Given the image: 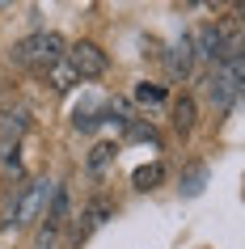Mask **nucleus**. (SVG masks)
<instances>
[{
  "label": "nucleus",
  "mask_w": 245,
  "mask_h": 249,
  "mask_svg": "<svg viewBox=\"0 0 245 249\" xmlns=\"http://www.w3.org/2000/svg\"><path fill=\"white\" fill-rule=\"evenodd\" d=\"M68 42L55 34V30H38V34H30V38H21L13 47V64L17 68H34V72H47V68H55L59 59H64Z\"/></svg>",
  "instance_id": "f257e3e1"
},
{
  "label": "nucleus",
  "mask_w": 245,
  "mask_h": 249,
  "mask_svg": "<svg viewBox=\"0 0 245 249\" xmlns=\"http://www.w3.org/2000/svg\"><path fill=\"white\" fill-rule=\"evenodd\" d=\"M241 80H245V59H241V55H232V59L216 64L211 72H207V80H203L207 102L216 106L220 114H228V110H232V102L241 97Z\"/></svg>",
  "instance_id": "f03ea898"
},
{
  "label": "nucleus",
  "mask_w": 245,
  "mask_h": 249,
  "mask_svg": "<svg viewBox=\"0 0 245 249\" xmlns=\"http://www.w3.org/2000/svg\"><path fill=\"white\" fill-rule=\"evenodd\" d=\"M51 190H55V182H47V178H38V182H26V186H17L13 207H9V215H4V232H13V228H21V224H30V220H34V215H38V211L47 207Z\"/></svg>",
  "instance_id": "7ed1b4c3"
},
{
  "label": "nucleus",
  "mask_w": 245,
  "mask_h": 249,
  "mask_svg": "<svg viewBox=\"0 0 245 249\" xmlns=\"http://www.w3.org/2000/svg\"><path fill=\"white\" fill-rule=\"evenodd\" d=\"M64 64L76 72V80H97L106 72V51L97 42H76V47L64 51Z\"/></svg>",
  "instance_id": "20e7f679"
},
{
  "label": "nucleus",
  "mask_w": 245,
  "mask_h": 249,
  "mask_svg": "<svg viewBox=\"0 0 245 249\" xmlns=\"http://www.w3.org/2000/svg\"><path fill=\"white\" fill-rule=\"evenodd\" d=\"M110 215H114V203H110V198L106 195H93L89 203H85V207H80V215H76V224H72V241H89L93 232H97V228H102L106 220H110Z\"/></svg>",
  "instance_id": "39448f33"
},
{
  "label": "nucleus",
  "mask_w": 245,
  "mask_h": 249,
  "mask_svg": "<svg viewBox=\"0 0 245 249\" xmlns=\"http://www.w3.org/2000/svg\"><path fill=\"white\" fill-rule=\"evenodd\" d=\"M194 123H199V106H194L190 93H182L178 102H173V131H178V135H190Z\"/></svg>",
  "instance_id": "423d86ee"
},
{
  "label": "nucleus",
  "mask_w": 245,
  "mask_h": 249,
  "mask_svg": "<svg viewBox=\"0 0 245 249\" xmlns=\"http://www.w3.org/2000/svg\"><path fill=\"white\" fill-rule=\"evenodd\" d=\"M190 68H194V42H190V34H182L173 42V55H169V72L173 76H190Z\"/></svg>",
  "instance_id": "0eeeda50"
},
{
  "label": "nucleus",
  "mask_w": 245,
  "mask_h": 249,
  "mask_svg": "<svg viewBox=\"0 0 245 249\" xmlns=\"http://www.w3.org/2000/svg\"><path fill=\"white\" fill-rule=\"evenodd\" d=\"M47 228H55V232L68 228V190L64 186H55L51 198H47Z\"/></svg>",
  "instance_id": "6e6552de"
},
{
  "label": "nucleus",
  "mask_w": 245,
  "mask_h": 249,
  "mask_svg": "<svg viewBox=\"0 0 245 249\" xmlns=\"http://www.w3.org/2000/svg\"><path fill=\"white\" fill-rule=\"evenodd\" d=\"M114 157H118V144H93L89 160H85L89 178H106V173H110V165H114Z\"/></svg>",
  "instance_id": "1a4fd4ad"
},
{
  "label": "nucleus",
  "mask_w": 245,
  "mask_h": 249,
  "mask_svg": "<svg viewBox=\"0 0 245 249\" xmlns=\"http://www.w3.org/2000/svg\"><path fill=\"white\" fill-rule=\"evenodd\" d=\"M161 182H165V165H140V169L131 173V186L135 190H152Z\"/></svg>",
  "instance_id": "9d476101"
},
{
  "label": "nucleus",
  "mask_w": 245,
  "mask_h": 249,
  "mask_svg": "<svg viewBox=\"0 0 245 249\" xmlns=\"http://www.w3.org/2000/svg\"><path fill=\"white\" fill-rule=\"evenodd\" d=\"M47 85H51L55 93H68L72 85H80V80H76V72H72V68H68L64 59H59L55 68H47Z\"/></svg>",
  "instance_id": "9b49d317"
},
{
  "label": "nucleus",
  "mask_w": 245,
  "mask_h": 249,
  "mask_svg": "<svg viewBox=\"0 0 245 249\" xmlns=\"http://www.w3.org/2000/svg\"><path fill=\"white\" fill-rule=\"evenodd\" d=\"M203 182H207V165H190L186 178H182V195H186V198L203 195Z\"/></svg>",
  "instance_id": "f8f14e48"
},
{
  "label": "nucleus",
  "mask_w": 245,
  "mask_h": 249,
  "mask_svg": "<svg viewBox=\"0 0 245 249\" xmlns=\"http://www.w3.org/2000/svg\"><path fill=\"white\" fill-rule=\"evenodd\" d=\"M135 97H140V102H148V106H152V102H165V89H161V85H148V80H144L140 89H135Z\"/></svg>",
  "instance_id": "ddd939ff"
},
{
  "label": "nucleus",
  "mask_w": 245,
  "mask_h": 249,
  "mask_svg": "<svg viewBox=\"0 0 245 249\" xmlns=\"http://www.w3.org/2000/svg\"><path fill=\"white\" fill-rule=\"evenodd\" d=\"M34 249H59V232L42 224V232H38V241H34Z\"/></svg>",
  "instance_id": "4468645a"
}]
</instances>
